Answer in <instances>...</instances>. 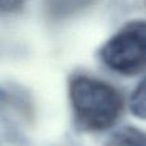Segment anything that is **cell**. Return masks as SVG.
Returning <instances> with one entry per match:
<instances>
[{
	"mask_svg": "<svg viewBox=\"0 0 146 146\" xmlns=\"http://www.w3.org/2000/svg\"><path fill=\"white\" fill-rule=\"evenodd\" d=\"M105 146H146V136L133 129H124L114 135Z\"/></svg>",
	"mask_w": 146,
	"mask_h": 146,
	"instance_id": "3",
	"label": "cell"
},
{
	"mask_svg": "<svg viewBox=\"0 0 146 146\" xmlns=\"http://www.w3.org/2000/svg\"><path fill=\"white\" fill-rule=\"evenodd\" d=\"M131 110L135 115L146 119V78L139 83L132 94Z\"/></svg>",
	"mask_w": 146,
	"mask_h": 146,
	"instance_id": "4",
	"label": "cell"
},
{
	"mask_svg": "<svg viewBox=\"0 0 146 146\" xmlns=\"http://www.w3.org/2000/svg\"><path fill=\"white\" fill-rule=\"evenodd\" d=\"M104 63L122 74L146 69V26L133 25L114 35L101 51Z\"/></svg>",
	"mask_w": 146,
	"mask_h": 146,
	"instance_id": "2",
	"label": "cell"
},
{
	"mask_svg": "<svg viewBox=\"0 0 146 146\" xmlns=\"http://www.w3.org/2000/svg\"><path fill=\"white\" fill-rule=\"evenodd\" d=\"M71 101L77 123L88 131L109 128L122 109L121 96L115 88L88 77L72 81Z\"/></svg>",
	"mask_w": 146,
	"mask_h": 146,
	"instance_id": "1",
	"label": "cell"
}]
</instances>
